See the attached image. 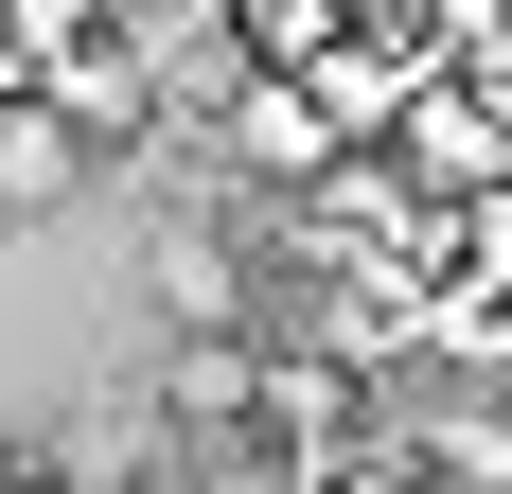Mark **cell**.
<instances>
[{
    "label": "cell",
    "instance_id": "obj_1",
    "mask_svg": "<svg viewBox=\"0 0 512 494\" xmlns=\"http://www.w3.org/2000/svg\"><path fill=\"white\" fill-rule=\"evenodd\" d=\"M389 159H407L424 195H477V177H512V106H477V89H407V106H389Z\"/></svg>",
    "mask_w": 512,
    "mask_h": 494
},
{
    "label": "cell",
    "instance_id": "obj_2",
    "mask_svg": "<svg viewBox=\"0 0 512 494\" xmlns=\"http://www.w3.org/2000/svg\"><path fill=\"white\" fill-rule=\"evenodd\" d=\"M336 142H354V124H336L318 89H283V71L230 89V159H248V177H336Z\"/></svg>",
    "mask_w": 512,
    "mask_h": 494
},
{
    "label": "cell",
    "instance_id": "obj_3",
    "mask_svg": "<svg viewBox=\"0 0 512 494\" xmlns=\"http://www.w3.org/2000/svg\"><path fill=\"white\" fill-rule=\"evenodd\" d=\"M71 177H89V124H71V106H18V89H0V212H53Z\"/></svg>",
    "mask_w": 512,
    "mask_h": 494
},
{
    "label": "cell",
    "instance_id": "obj_4",
    "mask_svg": "<svg viewBox=\"0 0 512 494\" xmlns=\"http://www.w3.org/2000/svg\"><path fill=\"white\" fill-rule=\"evenodd\" d=\"M159 300H177L195 336H230V318H248V265H230V247H159Z\"/></svg>",
    "mask_w": 512,
    "mask_h": 494
}]
</instances>
